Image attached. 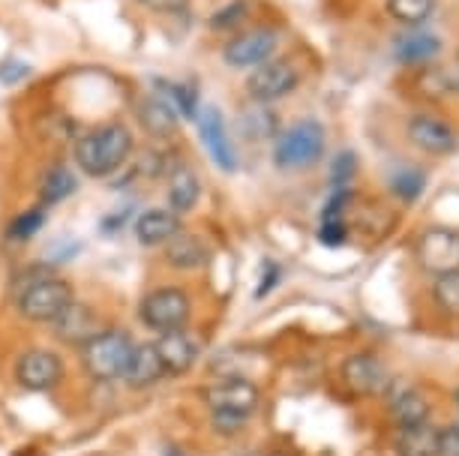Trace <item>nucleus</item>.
<instances>
[{
  "label": "nucleus",
  "mask_w": 459,
  "mask_h": 456,
  "mask_svg": "<svg viewBox=\"0 0 459 456\" xmlns=\"http://www.w3.org/2000/svg\"><path fill=\"white\" fill-rule=\"evenodd\" d=\"M73 153L88 177H111L133 153V135L124 124H108L84 133Z\"/></svg>",
  "instance_id": "f257e3e1"
},
{
  "label": "nucleus",
  "mask_w": 459,
  "mask_h": 456,
  "mask_svg": "<svg viewBox=\"0 0 459 456\" xmlns=\"http://www.w3.org/2000/svg\"><path fill=\"white\" fill-rule=\"evenodd\" d=\"M162 258L178 271H195L207 262V246L198 235H189V231L180 228L169 244H162Z\"/></svg>",
  "instance_id": "aec40b11"
},
{
  "label": "nucleus",
  "mask_w": 459,
  "mask_h": 456,
  "mask_svg": "<svg viewBox=\"0 0 459 456\" xmlns=\"http://www.w3.org/2000/svg\"><path fill=\"white\" fill-rule=\"evenodd\" d=\"M249 415H238V411H213V429L220 435H235L247 426Z\"/></svg>",
  "instance_id": "f704fd0d"
},
{
  "label": "nucleus",
  "mask_w": 459,
  "mask_h": 456,
  "mask_svg": "<svg viewBox=\"0 0 459 456\" xmlns=\"http://www.w3.org/2000/svg\"><path fill=\"white\" fill-rule=\"evenodd\" d=\"M432 300L450 315H459V271L456 273H445V277H436V286H432Z\"/></svg>",
  "instance_id": "c756f323"
},
{
  "label": "nucleus",
  "mask_w": 459,
  "mask_h": 456,
  "mask_svg": "<svg viewBox=\"0 0 459 456\" xmlns=\"http://www.w3.org/2000/svg\"><path fill=\"white\" fill-rule=\"evenodd\" d=\"M160 351V360L166 366V375H184L189 369L195 366L198 360V340L184 331H169V333H160V340L153 342Z\"/></svg>",
  "instance_id": "4468645a"
},
{
  "label": "nucleus",
  "mask_w": 459,
  "mask_h": 456,
  "mask_svg": "<svg viewBox=\"0 0 459 456\" xmlns=\"http://www.w3.org/2000/svg\"><path fill=\"white\" fill-rule=\"evenodd\" d=\"M391 393V417L396 420V426H414V424H427L429 420V402L427 397L418 391V387L411 384H387V391Z\"/></svg>",
  "instance_id": "dca6fc26"
},
{
  "label": "nucleus",
  "mask_w": 459,
  "mask_h": 456,
  "mask_svg": "<svg viewBox=\"0 0 459 456\" xmlns=\"http://www.w3.org/2000/svg\"><path fill=\"white\" fill-rule=\"evenodd\" d=\"M456 406H459V393H456Z\"/></svg>",
  "instance_id": "a19ab883"
},
{
  "label": "nucleus",
  "mask_w": 459,
  "mask_h": 456,
  "mask_svg": "<svg viewBox=\"0 0 459 456\" xmlns=\"http://www.w3.org/2000/svg\"><path fill=\"white\" fill-rule=\"evenodd\" d=\"M436 456H459V426L438 429V453Z\"/></svg>",
  "instance_id": "e433bc0d"
},
{
  "label": "nucleus",
  "mask_w": 459,
  "mask_h": 456,
  "mask_svg": "<svg viewBox=\"0 0 459 456\" xmlns=\"http://www.w3.org/2000/svg\"><path fill=\"white\" fill-rule=\"evenodd\" d=\"M273 286H280V268H276V264L267 262V264H264V282H262V286H258L255 295H258V297H264L267 291H271Z\"/></svg>",
  "instance_id": "58836bf2"
},
{
  "label": "nucleus",
  "mask_w": 459,
  "mask_h": 456,
  "mask_svg": "<svg viewBox=\"0 0 459 456\" xmlns=\"http://www.w3.org/2000/svg\"><path fill=\"white\" fill-rule=\"evenodd\" d=\"M238 129H240V135L249 142H264V139H273V135L280 133V117H276V111L267 108L264 102H255V108L240 111Z\"/></svg>",
  "instance_id": "5701e85b"
},
{
  "label": "nucleus",
  "mask_w": 459,
  "mask_h": 456,
  "mask_svg": "<svg viewBox=\"0 0 459 456\" xmlns=\"http://www.w3.org/2000/svg\"><path fill=\"white\" fill-rule=\"evenodd\" d=\"M138 315H142V322L147 328L157 333L184 331L189 324V315H193V300H189L184 288L162 286V288H153L151 295H144Z\"/></svg>",
  "instance_id": "20e7f679"
},
{
  "label": "nucleus",
  "mask_w": 459,
  "mask_h": 456,
  "mask_svg": "<svg viewBox=\"0 0 459 456\" xmlns=\"http://www.w3.org/2000/svg\"><path fill=\"white\" fill-rule=\"evenodd\" d=\"M162 84V99L169 102L175 115H184L186 120H193L198 115V93L193 84H171V82H160Z\"/></svg>",
  "instance_id": "cd10ccee"
},
{
  "label": "nucleus",
  "mask_w": 459,
  "mask_h": 456,
  "mask_svg": "<svg viewBox=\"0 0 459 456\" xmlns=\"http://www.w3.org/2000/svg\"><path fill=\"white\" fill-rule=\"evenodd\" d=\"M198 195H202V184H198L195 171L189 166H180L175 168L171 175V184H169V211H175L178 217L180 213H189L198 204Z\"/></svg>",
  "instance_id": "b1692460"
},
{
  "label": "nucleus",
  "mask_w": 459,
  "mask_h": 456,
  "mask_svg": "<svg viewBox=\"0 0 459 456\" xmlns=\"http://www.w3.org/2000/svg\"><path fill=\"white\" fill-rule=\"evenodd\" d=\"M138 124L144 126V133L157 135V139H166V135L175 133L178 115L162 97H144L138 102Z\"/></svg>",
  "instance_id": "4be33fe9"
},
{
  "label": "nucleus",
  "mask_w": 459,
  "mask_h": 456,
  "mask_svg": "<svg viewBox=\"0 0 459 456\" xmlns=\"http://www.w3.org/2000/svg\"><path fill=\"white\" fill-rule=\"evenodd\" d=\"M28 75H30V66L19 57L0 64V84H19L22 79H28Z\"/></svg>",
  "instance_id": "c9c22d12"
},
{
  "label": "nucleus",
  "mask_w": 459,
  "mask_h": 456,
  "mask_svg": "<svg viewBox=\"0 0 459 456\" xmlns=\"http://www.w3.org/2000/svg\"><path fill=\"white\" fill-rule=\"evenodd\" d=\"M42 222H46V211L30 208V211L19 213V217L10 222V231H6V235H10L13 240H30V237H37Z\"/></svg>",
  "instance_id": "7c9ffc66"
},
{
  "label": "nucleus",
  "mask_w": 459,
  "mask_h": 456,
  "mask_svg": "<svg viewBox=\"0 0 459 456\" xmlns=\"http://www.w3.org/2000/svg\"><path fill=\"white\" fill-rule=\"evenodd\" d=\"M166 456H186V453L178 451V447H166Z\"/></svg>",
  "instance_id": "ea45409f"
},
{
  "label": "nucleus",
  "mask_w": 459,
  "mask_h": 456,
  "mask_svg": "<svg viewBox=\"0 0 459 456\" xmlns=\"http://www.w3.org/2000/svg\"><path fill=\"white\" fill-rule=\"evenodd\" d=\"M64 378V364L55 351L46 348H30L24 351L15 364V382H19L24 391H51V387L60 384Z\"/></svg>",
  "instance_id": "9d476101"
},
{
  "label": "nucleus",
  "mask_w": 459,
  "mask_h": 456,
  "mask_svg": "<svg viewBox=\"0 0 459 456\" xmlns=\"http://www.w3.org/2000/svg\"><path fill=\"white\" fill-rule=\"evenodd\" d=\"M160 378H166V366L160 360V351L153 342H144V346H135L133 355H129L124 382L129 387H151L157 384Z\"/></svg>",
  "instance_id": "6ab92c4d"
},
{
  "label": "nucleus",
  "mask_w": 459,
  "mask_h": 456,
  "mask_svg": "<svg viewBox=\"0 0 459 456\" xmlns=\"http://www.w3.org/2000/svg\"><path fill=\"white\" fill-rule=\"evenodd\" d=\"M73 300H75L73 286H69L66 280L46 277V280H33L15 304H19V313L28 318V322L46 324V322H55Z\"/></svg>",
  "instance_id": "39448f33"
},
{
  "label": "nucleus",
  "mask_w": 459,
  "mask_h": 456,
  "mask_svg": "<svg viewBox=\"0 0 459 456\" xmlns=\"http://www.w3.org/2000/svg\"><path fill=\"white\" fill-rule=\"evenodd\" d=\"M387 13L405 28H420L436 13V0H387Z\"/></svg>",
  "instance_id": "bb28decb"
},
{
  "label": "nucleus",
  "mask_w": 459,
  "mask_h": 456,
  "mask_svg": "<svg viewBox=\"0 0 459 456\" xmlns=\"http://www.w3.org/2000/svg\"><path fill=\"white\" fill-rule=\"evenodd\" d=\"M276 42H280V33L273 28H253L247 33H238V37L225 46L222 57H225V64L235 66V70H255L258 64L271 60V55L276 51Z\"/></svg>",
  "instance_id": "6e6552de"
},
{
  "label": "nucleus",
  "mask_w": 459,
  "mask_h": 456,
  "mask_svg": "<svg viewBox=\"0 0 459 456\" xmlns=\"http://www.w3.org/2000/svg\"><path fill=\"white\" fill-rule=\"evenodd\" d=\"M441 55V39L436 33L427 30H411L403 33L400 39L394 42V57L400 60L403 66H432Z\"/></svg>",
  "instance_id": "a211bd4d"
},
{
  "label": "nucleus",
  "mask_w": 459,
  "mask_h": 456,
  "mask_svg": "<svg viewBox=\"0 0 459 456\" xmlns=\"http://www.w3.org/2000/svg\"><path fill=\"white\" fill-rule=\"evenodd\" d=\"M133 231L142 246H162L180 231V217L169 208H151L135 219Z\"/></svg>",
  "instance_id": "f3484780"
},
{
  "label": "nucleus",
  "mask_w": 459,
  "mask_h": 456,
  "mask_svg": "<svg viewBox=\"0 0 459 456\" xmlns=\"http://www.w3.org/2000/svg\"><path fill=\"white\" fill-rule=\"evenodd\" d=\"M142 4L157 13H180V10H186L189 0H142Z\"/></svg>",
  "instance_id": "4c0bfd02"
},
{
  "label": "nucleus",
  "mask_w": 459,
  "mask_h": 456,
  "mask_svg": "<svg viewBox=\"0 0 459 456\" xmlns=\"http://www.w3.org/2000/svg\"><path fill=\"white\" fill-rule=\"evenodd\" d=\"M396 451L400 456H436L438 453V429L427 424L403 426L400 438H396Z\"/></svg>",
  "instance_id": "393cba45"
},
{
  "label": "nucleus",
  "mask_w": 459,
  "mask_h": 456,
  "mask_svg": "<svg viewBox=\"0 0 459 456\" xmlns=\"http://www.w3.org/2000/svg\"><path fill=\"white\" fill-rule=\"evenodd\" d=\"M195 120H198V139H202L204 151L211 153L213 166L220 171H225V175H235L238 157H235V148H231V142H229V133H225V120L220 115V108L204 106L195 115Z\"/></svg>",
  "instance_id": "1a4fd4ad"
},
{
  "label": "nucleus",
  "mask_w": 459,
  "mask_h": 456,
  "mask_svg": "<svg viewBox=\"0 0 459 456\" xmlns=\"http://www.w3.org/2000/svg\"><path fill=\"white\" fill-rule=\"evenodd\" d=\"M327 151V135L318 120H298L285 133L276 135L273 166L282 171H303L322 162Z\"/></svg>",
  "instance_id": "f03ea898"
},
{
  "label": "nucleus",
  "mask_w": 459,
  "mask_h": 456,
  "mask_svg": "<svg viewBox=\"0 0 459 456\" xmlns=\"http://www.w3.org/2000/svg\"><path fill=\"white\" fill-rule=\"evenodd\" d=\"M75 186H79V180H75V175L66 166L48 168L46 177H42V184H39V202H42V208H51V204L66 202L69 195L75 193Z\"/></svg>",
  "instance_id": "a878e982"
},
{
  "label": "nucleus",
  "mask_w": 459,
  "mask_h": 456,
  "mask_svg": "<svg viewBox=\"0 0 459 456\" xmlns=\"http://www.w3.org/2000/svg\"><path fill=\"white\" fill-rule=\"evenodd\" d=\"M409 142L429 157H447L459 148L454 126L432 115H414L409 120Z\"/></svg>",
  "instance_id": "f8f14e48"
},
{
  "label": "nucleus",
  "mask_w": 459,
  "mask_h": 456,
  "mask_svg": "<svg viewBox=\"0 0 459 456\" xmlns=\"http://www.w3.org/2000/svg\"><path fill=\"white\" fill-rule=\"evenodd\" d=\"M135 342L124 331H100L82 346V364L88 369L91 378L97 382H117L126 373L129 355H133Z\"/></svg>",
  "instance_id": "7ed1b4c3"
},
{
  "label": "nucleus",
  "mask_w": 459,
  "mask_h": 456,
  "mask_svg": "<svg viewBox=\"0 0 459 456\" xmlns=\"http://www.w3.org/2000/svg\"><path fill=\"white\" fill-rule=\"evenodd\" d=\"M247 10H249L247 0H235V4L222 6L220 13H213V15H211V28H216V30L235 28L238 22H244V19H247Z\"/></svg>",
  "instance_id": "473e14b6"
},
{
  "label": "nucleus",
  "mask_w": 459,
  "mask_h": 456,
  "mask_svg": "<svg viewBox=\"0 0 459 456\" xmlns=\"http://www.w3.org/2000/svg\"><path fill=\"white\" fill-rule=\"evenodd\" d=\"M342 382L358 397H378L391 384V373L376 355H351L342 364Z\"/></svg>",
  "instance_id": "9b49d317"
},
{
  "label": "nucleus",
  "mask_w": 459,
  "mask_h": 456,
  "mask_svg": "<svg viewBox=\"0 0 459 456\" xmlns=\"http://www.w3.org/2000/svg\"><path fill=\"white\" fill-rule=\"evenodd\" d=\"M391 189H394V195H400L403 202L411 204L418 195H423V189H427V177H423V171L418 168H400L391 177Z\"/></svg>",
  "instance_id": "c85d7f7f"
},
{
  "label": "nucleus",
  "mask_w": 459,
  "mask_h": 456,
  "mask_svg": "<svg viewBox=\"0 0 459 456\" xmlns=\"http://www.w3.org/2000/svg\"><path fill=\"white\" fill-rule=\"evenodd\" d=\"M300 84V70L291 64L289 57H276L258 64L247 79V93L255 102H276L282 97L294 93V88Z\"/></svg>",
  "instance_id": "423d86ee"
},
{
  "label": "nucleus",
  "mask_w": 459,
  "mask_h": 456,
  "mask_svg": "<svg viewBox=\"0 0 459 456\" xmlns=\"http://www.w3.org/2000/svg\"><path fill=\"white\" fill-rule=\"evenodd\" d=\"M207 406L213 411H238V415H253L258 409V387L244 378H225V382L204 391Z\"/></svg>",
  "instance_id": "ddd939ff"
},
{
  "label": "nucleus",
  "mask_w": 459,
  "mask_h": 456,
  "mask_svg": "<svg viewBox=\"0 0 459 456\" xmlns=\"http://www.w3.org/2000/svg\"><path fill=\"white\" fill-rule=\"evenodd\" d=\"M51 324H55V333L66 342V346H84L91 337L100 333L97 313H93L91 306L79 304V300H73V304H69Z\"/></svg>",
  "instance_id": "2eb2a0df"
},
{
  "label": "nucleus",
  "mask_w": 459,
  "mask_h": 456,
  "mask_svg": "<svg viewBox=\"0 0 459 456\" xmlns=\"http://www.w3.org/2000/svg\"><path fill=\"white\" fill-rule=\"evenodd\" d=\"M351 202L349 189H336L331 195V202L325 204L322 211V226H318V240L325 246H340L345 237H349V228H345V204Z\"/></svg>",
  "instance_id": "412c9836"
},
{
  "label": "nucleus",
  "mask_w": 459,
  "mask_h": 456,
  "mask_svg": "<svg viewBox=\"0 0 459 456\" xmlns=\"http://www.w3.org/2000/svg\"><path fill=\"white\" fill-rule=\"evenodd\" d=\"M418 262L432 277L459 271V231L432 226L418 240Z\"/></svg>",
  "instance_id": "0eeeda50"
},
{
  "label": "nucleus",
  "mask_w": 459,
  "mask_h": 456,
  "mask_svg": "<svg viewBox=\"0 0 459 456\" xmlns=\"http://www.w3.org/2000/svg\"><path fill=\"white\" fill-rule=\"evenodd\" d=\"M358 175V153L354 151H342L340 157H333L331 162V184L336 189H345L349 180Z\"/></svg>",
  "instance_id": "2f4dec72"
},
{
  "label": "nucleus",
  "mask_w": 459,
  "mask_h": 456,
  "mask_svg": "<svg viewBox=\"0 0 459 456\" xmlns=\"http://www.w3.org/2000/svg\"><path fill=\"white\" fill-rule=\"evenodd\" d=\"M429 79L438 82L441 93H459V55L450 60L447 66H438V70H432Z\"/></svg>",
  "instance_id": "72a5a7b5"
}]
</instances>
